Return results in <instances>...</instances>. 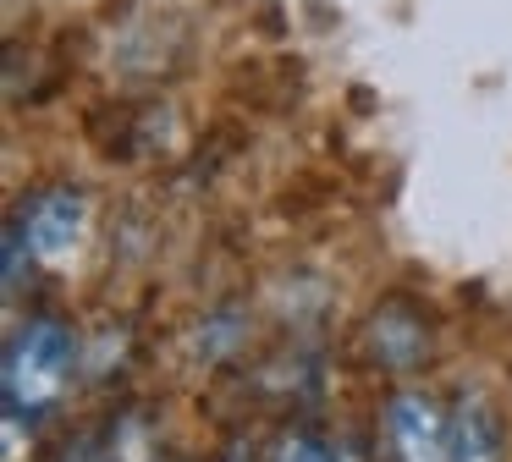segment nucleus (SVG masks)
<instances>
[{"label": "nucleus", "mask_w": 512, "mask_h": 462, "mask_svg": "<svg viewBox=\"0 0 512 462\" xmlns=\"http://www.w3.org/2000/svg\"><path fill=\"white\" fill-rule=\"evenodd\" d=\"M72 369V330L61 319H28L17 336L6 341V369H0V391H6V418L12 424H34L50 402L61 396Z\"/></svg>", "instance_id": "obj_1"}, {"label": "nucleus", "mask_w": 512, "mask_h": 462, "mask_svg": "<svg viewBox=\"0 0 512 462\" xmlns=\"http://www.w3.org/2000/svg\"><path fill=\"white\" fill-rule=\"evenodd\" d=\"M386 435L397 462H452V418L424 391H397L386 402Z\"/></svg>", "instance_id": "obj_2"}, {"label": "nucleus", "mask_w": 512, "mask_h": 462, "mask_svg": "<svg viewBox=\"0 0 512 462\" xmlns=\"http://www.w3.org/2000/svg\"><path fill=\"white\" fill-rule=\"evenodd\" d=\"M23 226H28V242H34L39 259H61L83 237V226H89V198L78 187H50V193H39L23 209Z\"/></svg>", "instance_id": "obj_3"}, {"label": "nucleus", "mask_w": 512, "mask_h": 462, "mask_svg": "<svg viewBox=\"0 0 512 462\" xmlns=\"http://www.w3.org/2000/svg\"><path fill=\"white\" fill-rule=\"evenodd\" d=\"M369 347H375V358L386 363V369H413V363L430 352V330H424V319L413 314V308L386 303L369 319Z\"/></svg>", "instance_id": "obj_4"}, {"label": "nucleus", "mask_w": 512, "mask_h": 462, "mask_svg": "<svg viewBox=\"0 0 512 462\" xmlns=\"http://www.w3.org/2000/svg\"><path fill=\"white\" fill-rule=\"evenodd\" d=\"M452 462H501V418L479 391H468L452 413Z\"/></svg>", "instance_id": "obj_5"}, {"label": "nucleus", "mask_w": 512, "mask_h": 462, "mask_svg": "<svg viewBox=\"0 0 512 462\" xmlns=\"http://www.w3.org/2000/svg\"><path fill=\"white\" fill-rule=\"evenodd\" d=\"M270 462H358V457L347 446L320 440V435H281L276 451H270Z\"/></svg>", "instance_id": "obj_6"}]
</instances>
